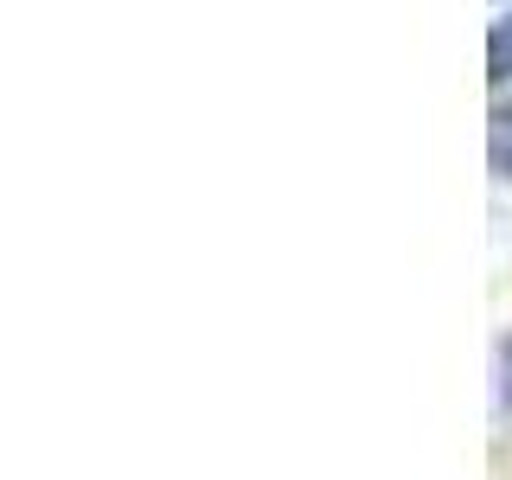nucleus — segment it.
<instances>
[{
	"label": "nucleus",
	"instance_id": "f257e3e1",
	"mask_svg": "<svg viewBox=\"0 0 512 480\" xmlns=\"http://www.w3.org/2000/svg\"><path fill=\"white\" fill-rule=\"evenodd\" d=\"M500 167H512V135H506V141H500Z\"/></svg>",
	"mask_w": 512,
	"mask_h": 480
}]
</instances>
